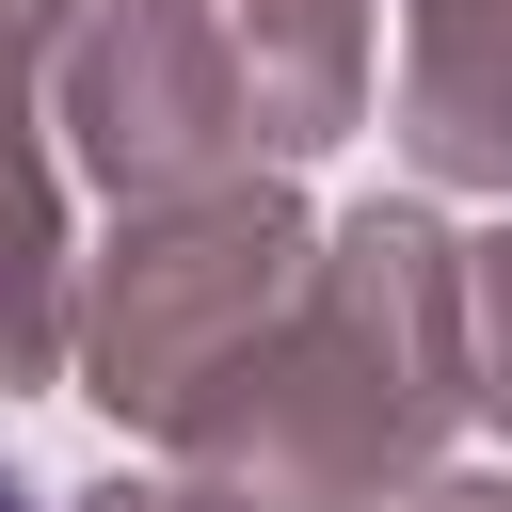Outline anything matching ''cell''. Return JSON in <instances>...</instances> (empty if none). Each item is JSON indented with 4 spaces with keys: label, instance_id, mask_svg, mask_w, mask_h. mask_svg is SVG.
Returning a JSON list of instances; mask_svg holds the SVG:
<instances>
[{
    "label": "cell",
    "instance_id": "6da1fadb",
    "mask_svg": "<svg viewBox=\"0 0 512 512\" xmlns=\"http://www.w3.org/2000/svg\"><path fill=\"white\" fill-rule=\"evenodd\" d=\"M448 416H480L464 240L432 208H352L320 240L304 304L272 320V352L176 432V464L256 512H384L400 480H432Z\"/></svg>",
    "mask_w": 512,
    "mask_h": 512
},
{
    "label": "cell",
    "instance_id": "7a4b0ae2",
    "mask_svg": "<svg viewBox=\"0 0 512 512\" xmlns=\"http://www.w3.org/2000/svg\"><path fill=\"white\" fill-rule=\"evenodd\" d=\"M48 96L112 208L240 192L368 112V0H96L48 48Z\"/></svg>",
    "mask_w": 512,
    "mask_h": 512
},
{
    "label": "cell",
    "instance_id": "3957f363",
    "mask_svg": "<svg viewBox=\"0 0 512 512\" xmlns=\"http://www.w3.org/2000/svg\"><path fill=\"white\" fill-rule=\"evenodd\" d=\"M304 272H320V224H304L272 176L128 208L112 256H96V288H80V400H96L112 432H160V448H176V432L272 352V320L304 304Z\"/></svg>",
    "mask_w": 512,
    "mask_h": 512
},
{
    "label": "cell",
    "instance_id": "277c9868",
    "mask_svg": "<svg viewBox=\"0 0 512 512\" xmlns=\"http://www.w3.org/2000/svg\"><path fill=\"white\" fill-rule=\"evenodd\" d=\"M400 160L448 192H512V0H416L400 32Z\"/></svg>",
    "mask_w": 512,
    "mask_h": 512
},
{
    "label": "cell",
    "instance_id": "5b68a950",
    "mask_svg": "<svg viewBox=\"0 0 512 512\" xmlns=\"http://www.w3.org/2000/svg\"><path fill=\"white\" fill-rule=\"evenodd\" d=\"M32 64L0 32V400L48 384L80 352V288H64V192H48V144H32Z\"/></svg>",
    "mask_w": 512,
    "mask_h": 512
},
{
    "label": "cell",
    "instance_id": "8992f818",
    "mask_svg": "<svg viewBox=\"0 0 512 512\" xmlns=\"http://www.w3.org/2000/svg\"><path fill=\"white\" fill-rule=\"evenodd\" d=\"M464 352H480V416L512 432V240L464 256Z\"/></svg>",
    "mask_w": 512,
    "mask_h": 512
},
{
    "label": "cell",
    "instance_id": "52a82bcc",
    "mask_svg": "<svg viewBox=\"0 0 512 512\" xmlns=\"http://www.w3.org/2000/svg\"><path fill=\"white\" fill-rule=\"evenodd\" d=\"M80 512H256V496H224V480H96Z\"/></svg>",
    "mask_w": 512,
    "mask_h": 512
},
{
    "label": "cell",
    "instance_id": "ba28073f",
    "mask_svg": "<svg viewBox=\"0 0 512 512\" xmlns=\"http://www.w3.org/2000/svg\"><path fill=\"white\" fill-rule=\"evenodd\" d=\"M384 512H512V480H400Z\"/></svg>",
    "mask_w": 512,
    "mask_h": 512
},
{
    "label": "cell",
    "instance_id": "9c48e42d",
    "mask_svg": "<svg viewBox=\"0 0 512 512\" xmlns=\"http://www.w3.org/2000/svg\"><path fill=\"white\" fill-rule=\"evenodd\" d=\"M80 16H96V0H0V32H16V48H64Z\"/></svg>",
    "mask_w": 512,
    "mask_h": 512
},
{
    "label": "cell",
    "instance_id": "30bf717a",
    "mask_svg": "<svg viewBox=\"0 0 512 512\" xmlns=\"http://www.w3.org/2000/svg\"><path fill=\"white\" fill-rule=\"evenodd\" d=\"M0 512H32V496H16V464H0Z\"/></svg>",
    "mask_w": 512,
    "mask_h": 512
}]
</instances>
